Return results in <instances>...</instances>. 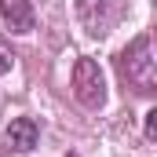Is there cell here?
Here are the masks:
<instances>
[{"instance_id": "obj_1", "label": "cell", "mask_w": 157, "mask_h": 157, "mask_svg": "<svg viewBox=\"0 0 157 157\" xmlns=\"http://www.w3.org/2000/svg\"><path fill=\"white\" fill-rule=\"evenodd\" d=\"M121 77L128 80L139 95H154L157 91V59L150 37H135L121 51Z\"/></svg>"}, {"instance_id": "obj_2", "label": "cell", "mask_w": 157, "mask_h": 157, "mask_svg": "<svg viewBox=\"0 0 157 157\" xmlns=\"http://www.w3.org/2000/svg\"><path fill=\"white\" fill-rule=\"evenodd\" d=\"M73 95L84 110H102L106 106V77L95 59H77L73 66Z\"/></svg>"}, {"instance_id": "obj_3", "label": "cell", "mask_w": 157, "mask_h": 157, "mask_svg": "<svg viewBox=\"0 0 157 157\" xmlns=\"http://www.w3.org/2000/svg\"><path fill=\"white\" fill-rule=\"evenodd\" d=\"M73 11H77V22L84 26V33L91 37H102L113 22V0H73Z\"/></svg>"}, {"instance_id": "obj_4", "label": "cell", "mask_w": 157, "mask_h": 157, "mask_svg": "<svg viewBox=\"0 0 157 157\" xmlns=\"http://www.w3.org/2000/svg\"><path fill=\"white\" fill-rule=\"evenodd\" d=\"M37 22L29 0H0V26L7 33H29Z\"/></svg>"}, {"instance_id": "obj_5", "label": "cell", "mask_w": 157, "mask_h": 157, "mask_svg": "<svg viewBox=\"0 0 157 157\" xmlns=\"http://www.w3.org/2000/svg\"><path fill=\"white\" fill-rule=\"evenodd\" d=\"M4 139H7L11 150L29 154V150L37 146V139H40V128H37V121H33V117H15L7 128H4Z\"/></svg>"}, {"instance_id": "obj_6", "label": "cell", "mask_w": 157, "mask_h": 157, "mask_svg": "<svg viewBox=\"0 0 157 157\" xmlns=\"http://www.w3.org/2000/svg\"><path fill=\"white\" fill-rule=\"evenodd\" d=\"M146 139H157V110L146 113Z\"/></svg>"}, {"instance_id": "obj_7", "label": "cell", "mask_w": 157, "mask_h": 157, "mask_svg": "<svg viewBox=\"0 0 157 157\" xmlns=\"http://www.w3.org/2000/svg\"><path fill=\"white\" fill-rule=\"evenodd\" d=\"M7 70H11V55H7V51H4V48H0V77H4V73H7Z\"/></svg>"}, {"instance_id": "obj_8", "label": "cell", "mask_w": 157, "mask_h": 157, "mask_svg": "<svg viewBox=\"0 0 157 157\" xmlns=\"http://www.w3.org/2000/svg\"><path fill=\"white\" fill-rule=\"evenodd\" d=\"M66 157H77V154H66Z\"/></svg>"}]
</instances>
